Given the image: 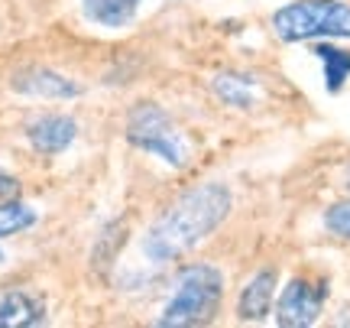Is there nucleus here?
<instances>
[{"mask_svg": "<svg viewBox=\"0 0 350 328\" xmlns=\"http://www.w3.org/2000/svg\"><path fill=\"white\" fill-rule=\"evenodd\" d=\"M0 260H3V253H0Z\"/></svg>", "mask_w": 350, "mask_h": 328, "instance_id": "obj_16", "label": "nucleus"}, {"mask_svg": "<svg viewBox=\"0 0 350 328\" xmlns=\"http://www.w3.org/2000/svg\"><path fill=\"white\" fill-rule=\"evenodd\" d=\"M230 212V192L221 182H208L185 192L146 234V253L159 264L178 260L195 251Z\"/></svg>", "mask_w": 350, "mask_h": 328, "instance_id": "obj_1", "label": "nucleus"}, {"mask_svg": "<svg viewBox=\"0 0 350 328\" xmlns=\"http://www.w3.org/2000/svg\"><path fill=\"white\" fill-rule=\"evenodd\" d=\"M36 225V212L23 202H0V238H10V234H20L26 227Z\"/></svg>", "mask_w": 350, "mask_h": 328, "instance_id": "obj_13", "label": "nucleus"}, {"mask_svg": "<svg viewBox=\"0 0 350 328\" xmlns=\"http://www.w3.org/2000/svg\"><path fill=\"white\" fill-rule=\"evenodd\" d=\"M139 0H85L88 20L100 26H124L133 20Z\"/></svg>", "mask_w": 350, "mask_h": 328, "instance_id": "obj_11", "label": "nucleus"}, {"mask_svg": "<svg viewBox=\"0 0 350 328\" xmlns=\"http://www.w3.org/2000/svg\"><path fill=\"white\" fill-rule=\"evenodd\" d=\"M314 55L321 59L325 65V81H327V91H340L344 88V81L350 78V52L344 49H334V46H314Z\"/></svg>", "mask_w": 350, "mask_h": 328, "instance_id": "obj_12", "label": "nucleus"}, {"mask_svg": "<svg viewBox=\"0 0 350 328\" xmlns=\"http://www.w3.org/2000/svg\"><path fill=\"white\" fill-rule=\"evenodd\" d=\"M224 296V279L221 270L208 264H188L178 270L175 292L169 305L159 316L163 328H188V325H208L217 316V305Z\"/></svg>", "mask_w": 350, "mask_h": 328, "instance_id": "obj_2", "label": "nucleus"}, {"mask_svg": "<svg viewBox=\"0 0 350 328\" xmlns=\"http://www.w3.org/2000/svg\"><path fill=\"white\" fill-rule=\"evenodd\" d=\"M275 299V273L273 270H262L247 283V290L240 292V318L247 322H260L262 316H269Z\"/></svg>", "mask_w": 350, "mask_h": 328, "instance_id": "obj_9", "label": "nucleus"}, {"mask_svg": "<svg viewBox=\"0 0 350 328\" xmlns=\"http://www.w3.org/2000/svg\"><path fill=\"white\" fill-rule=\"evenodd\" d=\"M325 227L340 240H350V202H338L325 212Z\"/></svg>", "mask_w": 350, "mask_h": 328, "instance_id": "obj_14", "label": "nucleus"}, {"mask_svg": "<svg viewBox=\"0 0 350 328\" xmlns=\"http://www.w3.org/2000/svg\"><path fill=\"white\" fill-rule=\"evenodd\" d=\"M325 283L308 277L288 279V286L282 290L279 303H275V325L282 328H308L318 322L321 305H325Z\"/></svg>", "mask_w": 350, "mask_h": 328, "instance_id": "obj_5", "label": "nucleus"}, {"mask_svg": "<svg viewBox=\"0 0 350 328\" xmlns=\"http://www.w3.org/2000/svg\"><path fill=\"white\" fill-rule=\"evenodd\" d=\"M273 29L286 42L350 39V7L344 0H295L273 13Z\"/></svg>", "mask_w": 350, "mask_h": 328, "instance_id": "obj_3", "label": "nucleus"}, {"mask_svg": "<svg viewBox=\"0 0 350 328\" xmlns=\"http://www.w3.org/2000/svg\"><path fill=\"white\" fill-rule=\"evenodd\" d=\"M46 318V303L29 292L10 290L0 296V328H29Z\"/></svg>", "mask_w": 350, "mask_h": 328, "instance_id": "obj_7", "label": "nucleus"}, {"mask_svg": "<svg viewBox=\"0 0 350 328\" xmlns=\"http://www.w3.org/2000/svg\"><path fill=\"white\" fill-rule=\"evenodd\" d=\"M16 195H20V182L13 176H3V173H0V202H13Z\"/></svg>", "mask_w": 350, "mask_h": 328, "instance_id": "obj_15", "label": "nucleus"}, {"mask_svg": "<svg viewBox=\"0 0 350 328\" xmlns=\"http://www.w3.org/2000/svg\"><path fill=\"white\" fill-rule=\"evenodd\" d=\"M13 88L23 91V94H33V98H75L81 91L68 78L55 75L49 68H23L13 78Z\"/></svg>", "mask_w": 350, "mask_h": 328, "instance_id": "obj_8", "label": "nucleus"}, {"mask_svg": "<svg viewBox=\"0 0 350 328\" xmlns=\"http://www.w3.org/2000/svg\"><path fill=\"white\" fill-rule=\"evenodd\" d=\"M75 134H78L75 121H72V117H62V114H42L36 121H29V127H26L29 143H33L39 153H46V156L62 153L65 147L75 140Z\"/></svg>", "mask_w": 350, "mask_h": 328, "instance_id": "obj_6", "label": "nucleus"}, {"mask_svg": "<svg viewBox=\"0 0 350 328\" xmlns=\"http://www.w3.org/2000/svg\"><path fill=\"white\" fill-rule=\"evenodd\" d=\"M214 94L224 104H230V108H250V104L256 101V85H253V78H247V75L227 72V75L214 78Z\"/></svg>", "mask_w": 350, "mask_h": 328, "instance_id": "obj_10", "label": "nucleus"}, {"mask_svg": "<svg viewBox=\"0 0 350 328\" xmlns=\"http://www.w3.org/2000/svg\"><path fill=\"white\" fill-rule=\"evenodd\" d=\"M126 140L133 147H139V150L165 160L175 169H182L188 163L185 140H182L178 127L169 121V114L159 104H137L130 111V117H126Z\"/></svg>", "mask_w": 350, "mask_h": 328, "instance_id": "obj_4", "label": "nucleus"}]
</instances>
